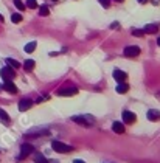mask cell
Masks as SVG:
<instances>
[{
    "label": "cell",
    "instance_id": "cell-1",
    "mask_svg": "<svg viewBox=\"0 0 160 163\" xmlns=\"http://www.w3.org/2000/svg\"><path fill=\"white\" fill-rule=\"evenodd\" d=\"M51 149L56 151V152H61V154H67V152H72L73 151L72 146H69V145H65L62 141H58V140L51 141Z\"/></svg>",
    "mask_w": 160,
    "mask_h": 163
},
{
    "label": "cell",
    "instance_id": "cell-2",
    "mask_svg": "<svg viewBox=\"0 0 160 163\" xmlns=\"http://www.w3.org/2000/svg\"><path fill=\"white\" fill-rule=\"evenodd\" d=\"M72 121L78 123L81 126H85V127H90L93 124V118L90 115H76V117H72Z\"/></svg>",
    "mask_w": 160,
    "mask_h": 163
},
{
    "label": "cell",
    "instance_id": "cell-3",
    "mask_svg": "<svg viewBox=\"0 0 160 163\" xmlns=\"http://www.w3.org/2000/svg\"><path fill=\"white\" fill-rule=\"evenodd\" d=\"M31 154H34V148H33V145H30V143H23L22 146H20V154H19V160H25L28 155H31Z\"/></svg>",
    "mask_w": 160,
    "mask_h": 163
},
{
    "label": "cell",
    "instance_id": "cell-4",
    "mask_svg": "<svg viewBox=\"0 0 160 163\" xmlns=\"http://www.w3.org/2000/svg\"><path fill=\"white\" fill-rule=\"evenodd\" d=\"M0 76H2L5 81H13L14 76H16V72H14V69H11L9 65H6V67H3V69L0 70Z\"/></svg>",
    "mask_w": 160,
    "mask_h": 163
},
{
    "label": "cell",
    "instance_id": "cell-5",
    "mask_svg": "<svg viewBox=\"0 0 160 163\" xmlns=\"http://www.w3.org/2000/svg\"><path fill=\"white\" fill-rule=\"evenodd\" d=\"M76 93H78V89L76 87H62V89H59L56 92L58 96H73Z\"/></svg>",
    "mask_w": 160,
    "mask_h": 163
},
{
    "label": "cell",
    "instance_id": "cell-6",
    "mask_svg": "<svg viewBox=\"0 0 160 163\" xmlns=\"http://www.w3.org/2000/svg\"><path fill=\"white\" fill-rule=\"evenodd\" d=\"M138 54H140V48L135 45H129L124 48V56H127V58H135Z\"/></svg>",
    "mask_w": 160,
    "mask_h": 163
},
{
    "label": "cell",
    "instance_id": "cell-7",
    "mask_svg": "<svg viewBox=\"0 0 160 163\" xmlns=\"http://www.w3.org/2000/svg\"><path fill=\"white\" fill-rule=\"evenodd\" d=\"M135 120H137V117H135L134 112H131V110H124L123 112V123L132 124V123H135Z\"/></svg>",
    "mask_w": 160,
    "mask_h": 163
},
{
    "label": "cell",
    "instance_id": "cell-8",
    "mask_svg": "<svg viewBox=\"0 0 160 163\" xmlns=\"http://www.w3.org/2000/svg\"><path fill=\"white\" fill-rule=\"evenodd\" d=\"M31 106H33V101H31V99H22V101H19V110H20V112L28 110Z\"/></svg>",
    "mask_w": 160,
    "mask_h": 163
},
{
    "label": "cell",
    "instance_id": "cell-9",
    "mask_svg": "<svg viewBox=\"0 0 160 163\" xmlns=\"http://www.w3.org/2000/svg\"><path fill=\"white\" fill-rule=\"evenodd\" d=\"M114 78H115V81L124 82L127 79V75H126L123 70H114Z\"/></svg>",
    "mask_w": 160,
    "mask_h": 163
},
{
    "label": "cell",
    "instance_id": "cell-10",
    "mask_svg": "<svg viewBox=\"0 0 160 163\" xmlns=\"http://www.w3.org/2000/svg\"><path fill=\"white\" fill-rule=\"evenodd\" d=\"M143 31H145V34H154V33L159 31V25H156V23H149V25H146V27L143 28Z\"/></svg>",
    "mask_w": 160,
    "mask_h": 163
},
{
    "label": "cell",
    "instance_id": "cell-11",
    "mask_svg": "<svg viewBox=\"0 0 160 163\" xmlns=\"http://www.w3.org/2000/svg\"><path fill=\"white\" fill-rule=\"evenodd\" d=\"M3 89L8 92V93H17V87L13 84V81H5V84H3Z\"/></svg>",
    "mask_w": 160,
    "mask_h": 163
},
{
    "label": "cell",
    "instance_id": "cell-12",
    "mask_svg": "<svg viewBox=\"0 0 160 163\" xmlns=\"http://www.w3.org/2000/svg\"><path fill=\"white\" fill-rule=\"evenodd\" d=\"M148 120H151V121H159L160 120V112L159 110L151 109V110L148 112Z\"/></svg>",
    "mask_w": 160,
    "mask_h": 163
},
{
    "label": "cell",
    "instance_id": "cell-13",
    "mask_svg": "<svg viewBox=\"0 0 160 163\" xmlns=\"http://www.w3.org/2000/svg\"><path fill=\"white\" fill-rule=\"evenodd\" d=\"M112 129H114L115 134H123V132H124V126H123V123H120V121L114 123V124H112Z\"/></svg>",
    "mask_w": 160,
    "mask_h": 163
},
{
    "label": "cell",
    "instance_id": "cell-14",
    "mask_svg": "<svg viewBox=\"0 0 160 163\" xmlns=\"http://www.w3.org/2000/svg\"><path fill=\"white\" fill-rule=\"evenodd\" d=\"M0 121L3 123V124H9L11 123V118H9V115L3 110V109H0Z\"/></svg>",
    "mask_w": 160,
    "mask_h": 163
},
{
    "label": "cell",
    "instance_id": "cell-15",
    "mask_svg": "<svg viewBox=\"0 0 160 163\" xmlns=\"http://www.w3.org/2000/svg\"><path fill=\"white\" fill-rule=\"evenodd\" d=\"M34 65H36V62H34L33 59H27L25 64H23V69H25L27 72H31V70L34 69Z\"/></svg>",
    "mask_w": 160,
    "mask_h": 163
},
{
    "label": "cell",
    "instance_id": "cell-16",
    "mask_svg": "<svg viewBox=\"0 0 160 163\" xmlns=\"http://www.w3.org/2000/svg\"><path fill=\"white\" fill-rule=\"evenodd\" d=\"M127 90H129V85L126 82H118V85H117V92L118 93H126Z\"/></svg>",
    "mask_w": 160,
    "mask_h": 163
},
{
    "label": "cell",
    "instance_id": "cell-17",
    "mask_svg": "<svg viewBox=\"0 0 160 163\" xmlns=\"http://www.w3.org/2000/svg\"><path fill=\"white\" fill-rule=\"evenodd\" d=\"M45 134H48V130H47V129H39V130H30L27 135H33V137H38V135H45Z\"/></svg>",
    "mask_w": 160,
    "mask_h": 163
},
{
    "label": "cell",
    "instance_id": "cell-18",
    "mask_svg": "<svg viewBox=\"0 0 160 163\" xmlns=\"http://www.w3.org/2000/svg\"><path fill=\"white\" fill-rule=\"evenodd\" d=\"M6 64H8L11 69H19V67H20V64H19L16 59H13V58H8V59H6Z\"/></svg>",
    "mask_w": 160,
    "mask_h": 163
},
{
    "label": "cell",
    "instance_id": "cell-19",
    "mask_svg": "<svg viewBox=\"0 0 160 163\" xmlns=\"http://www.w3.org/2000/svg\"><path fill=\"white\" fill-rule=\"evenodd\" d=\"M36 47H38V43H36L34 41L30 42V43H27V45H25V51H27V53H33V51L36 50Z\"/></svg>",
    "mask_w": 160,
    "mask_h": 163
},
{
    "label": "cell",
    "instance_id": "cell-20",
    "mask_svg": "<svg viewBox=\"0 0 160 163\" xmlns=\"http://www.w3.org/2000/svg\"><path fill=\"white\" fill-rule=\"evenodd\" d=\"M34 162H36V163H48V162H47V159H45L42 154H39V152H36V154H34Z\"/></svg>",
    "mask_w": 160,
    "mask_h": 163
},
{
    "label": "cell",
    "instance_id": "cell-21",
    "mask_svg": "<svg viewBox=\"0 0 160 163\" xmlns=\"http://www.w3.org/2000/svg\"><path fill=\"white\" fill-rule=\"evenodd\" d=\"M11 20H13L14 23H19V22H22V14H19V13L13 14V16H11Z\"/></svg>",
    "mask_w": 160,
    "mask_h": 163
},
{
    "label": "cell",
    "instance_id": "cell-22",
    "mask_svg": "<svg viewBox=\"0 0 160 163\" xmlns=\"http://www.w3.org/2000/svg\"><path fill=\"white\" fill-rule=\"evenodd\" d=\"M39 14H40V16H48V14H50V9L44 5V6H40V8H39Z\"/></svg>",
    "mask_w": 160,
    "mask_h": 163
},
{
    "label": "cell",
    "instance_id": "cell-23",
    "mask_svg": "<svg viewBox=\"0 0 160 163\" xmlns=\"http://www.w3.org/2000/svg\"><path fill=\"white\" fill-rule=\"evenodd\" d=\"M27 8H30V9H34V8H38V3H36V0H27Z\"/></svg>",
    "mask_w": 160,
    "mask_h": 163
},
{
    "label": "cell",
    "instance_id": "cell-24",
    "mask_svg": "<svg viewBox=\"0 0 160 163\" xmlns=\"http://www.w3.org/2000/svg\"><path fill=\"white\" fill-rule=\"evenodd\" d=\"M14 5H16V8H17V9H20V11H23V9H25V5H23L20 0H14Z\"/></svg>",
    "mask_w": 160,
    "mask_h": 163
},
{
    "label": "cell",
    "instance_id": "cell-25",
    "mask_svg": "<svg viewBox=\"0 0 160 163\" xmlns=\"http://www.w3.org/2000/svg\"><path fill=\"white\" fill-rule=\"evenodd\" d=\"M132 34L137 38H142V36H145V31L143 30H132Z\"/></svg>",
    "mask_w": 160,
    "mask_h": 163
},
{
    "label": "cell",
    "instance_id": "cell-26",
    "mask_svg": "<svg viewBox=\"0 0 160 163\" xmlns=\"http://www.w3.org/2000/svg\"><path fill=\"white\" fill-rule=\"evenodd\" d=\"M100 3H101L103 8H109L111 6V0H100Z\"/></svg>",
    "mask_w": 160,
    "mask_h": 163
},
{
    "label": "cell",
    "instance_id": "cell-27",
    "mask_svg": "<svg viewBox=\"0 0 160 163\" xmlns=\"http://www.w3.org/2000/svg\"><path fill=\"white\" fill-rule=\"evenodd\" d=\"M73 163H85L84 160H73Z\"/></svg>",
    "mask_w": 160,
    "mask_h": 163
},
{
    "label": "cell",
    "instance_id": "cell-28",
    "mask_svg": "<svg viewBox=\"0 0 160 163\" xmlns=\"http://www.w3.org/2000/svg\"><path fill=\"white\" fill-rule=\"evenodd\" d=\"M157 45H159V47H160V36H159V38H157Z\"/></svg>",
    "mask_w": 160,
    "mask_h": 163
},
{
    "label": "cell",
    "instance_id": "cell-29",
    "mask_svg": "<svg viewBox=\"0 0 160 163\" xmlns=\"http://www.w3.org/2000/svg\"><path fill=\"white\" fill-rule=\"evenodd\" d=\"M0 22H3V16L2 14H0Z\"/></svg>",
    "mask_w": 160,
    "mask_h": 163
},
{
    "label": "cell",
    "instance_id": "cell-30",
    "mask_svg": "<svg viewBox=\"0 0 160 163\" xmlns=\"http://www.w3.org/2000/svg\"><path fill=\"white\" fill-rule=\"evenodd\" d=\"M138 2H140V3H145V2H146V0H138Z\"/></svg>",
    "mask_w": 160,
    "mask_h": 163
},
{
    "label": "cell",
    "instance_id": "cell-31",
    "mask_svg": "<svg viewBox=\"0 0 160 163\" xmlns=\"http://www.w3.org/2000/svg\"><path fill=\"white\" fill-rule=\"evenodd\" d=\"M117 2H123V0H117Z\"/></svg>",
    "mask_w": 160,
    "mask_h": 163
},
{
    "label": "cell",
    "instance_id": "cell-32",
    "mask_svg": "<svg viewBox=\"0 0 160 163\" xmlns=\"http://www.w3.org/2000/svg\"><path fill=\"white\" fill-rule=\"evenodd\" d=\"M53 2H58V0H53Z\"/></svg>",
    "mask_w": 160,
    "mask_h": 163
}]
</instances>
